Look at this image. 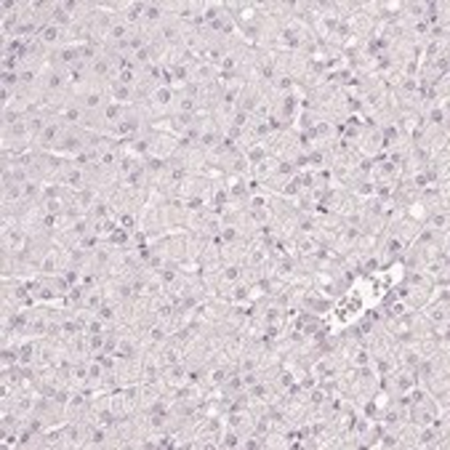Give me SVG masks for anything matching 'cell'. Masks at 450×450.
<instances>
[{
	"label": "cell",
	"mask_w": 450,
	"mask_h": 450,
	"mask_svg": "<svg viewBox=\"0 0 450 450\" xmlns=\"http://www.w3.org/2000/svg\"><path fill=\"white\" fill-rule=\"evenodd\" d=\"M357 152L363 158L376 160L378 155H384V131L381 125H376L373 120H368L363 128H360V136H357Z\"/></svg>",
	"instance_id": "6da1fadb"
},
{
	"label": "cell",
	"mask_w": 450,
	"mask_h": 450,
	"mask_svg": "<svg viewBox=\"0 0 450 450\" xmlns=\"http://www.w3.org/2000/svg\"><path fill=\"white\" fill-rule=\"evenodd\" d=\"M421 315H424L426 323H432V325H437V328H448V299H435V301H429L424 309H418Z\"/></svg>",
	"instance_id": "7a4b0ae2"
},
{
	"label": "cell",
	"mask_w": 450,
	"mask_h": 450,
	"mask_svg": "<svg viewBox=\"0 0 450 450\" xmlns=\"http://www.w3.org/2000/svg\"><path fill=\"white\" fill-rule=\"evenodd\" d=\"M426 227H432V230L437 232H448L450 227V216H448V208H439V211H432L424 221Z\"/></svg>",
	"instance_id": "3957f363"
}]
</instances>
